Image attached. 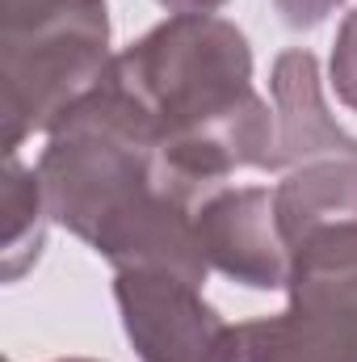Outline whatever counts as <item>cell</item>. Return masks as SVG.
<instances>
[{
	"label": "cell",
	"mask_w": 357,
	"mask_h": 362,
	"mask_svg": "<svg viewBox=\"0 0 357 362\" xmlns=\"http://www.w3.org/2000/svg\"><path fill=\"white\" fill-rule=\"evenodd\" d=\"M34 173L51 223L80 236L114 270H169L206 286L198 206L173 185L156 127L118 85L114 64L51 122Z\"/></svg>",
	"instance_id": "obj_1"
},
{
	"label": "cell",
	"mask_w": 357,
	"mask_h": 362,
	"mask_svg": "<svg viewBox=\"0 0 357 362\" xmlns=\"http://www.w3.org/2000/svg\"><path fill=\"white\" fill-rule=\"evenodd\" d=\"M114 76L147 110L164 169L193 206L240 169H265L273 105L253 89V47L236 21L173 13L114 55Z\"/></svg>",
	"instance_id": "obj_2"
},
{
	"label": "cell",
	"mask_w": 357,
	"mask_h": 362,
	"mask_svg": "<svg viewBox=\"0 0 357 362\" xmlns=\"http://www.w3.org/2000/svg\"><path fill=\"white\" fill-rule=\"evenodd\" d=\"M286 312L231 329L227 362H357V228L290 249Z\"/></svg>",
	"instance_id": "obj_3"
},
{
	"label": "cell",
	"mask_w": 357,
	"mask_h": 362,
	"mask_svg": "<svg viewBox=\"0 0 357 362\" xmlns=\"http://www.w3.org/2000/svg\"><path fill=\"white\" fill-rule=\"evenodd\" d=\"M109 30H59L38 38H4L0 42V148L17 156V148L34 131H51V122L97 89L109 72Z\"/></svg>",
	"instance_id": "obj_4"
},
{
	"label": "cell",
	"mask_w": 357,
	"mask_h": 362,
	"mask_svg": "<svg viewBox=\"0 0 357 362\" xmlns=\"http://www.w3.org/2000/svg\"><path fill=\"white\" fill-rule=\"evenodd\" d=\"M114 299L139 362H227L231 329L202 286L169 270H114Z\"/></svg>",
	"instance_id": "obj_5"
},
{
	"label": "cell",
	"mask_w": 357,
	"mask_h": 362,
	"mask_svg": "<svg viewBox=\"0 0 357 362\" xmlns=\"http://www.w3.org/2000/svg\"><path fill=\"white\" fill-rule=\"evenodd\" d=\"M198 240L206 266L253 291H286L290 249L277 223L273 189L223 185L198 206Z\"/></svg>",
	"instance_id": "obj_6"
},
{
	"label": "cell",
	"mask_w": 357,
	"mask_h": 362,
	"mask_svg": "<svg viewBox=\"0 0 357 362\" xmlns=\"http://www.w3.org/2000/svg\"><path fill=\"white\" fill-rule=\"evenodd\" d=\"M273 148L265 156V173H290L307 160L353 156L357 135H349L324 105L320 64L311 51H282L273 59Z\"/></svg>",
	"instance_id": "obj_7"
},
{
	"label": "cell",
	"mask_w": 357,
	"mask_h": 362,
	"mask_svg": "<svg viewBox=\"0 0 357 362\" xmlns=\"http://www.w3.org/2000/svg\"><path fill=\"white\" fill-rule=\"evenodd\" d=\"M273 206L286 249L332 228H357V160L324 156L290 169L273 185Z\"/></svg>",
	"instance_id": "obj_8"
},
{
	"label": "cell",
	"mask_w": 357,
	"mask_h": 362,
	"mask_svg": "<svg viewBox=\"0 0 357 362\" xmlns=\"http://www.w3.org/2000/svg\"><path fill=\"white\" fill-rule=\"evenodd\" d=\"M0 211H4V240H0V257H4V282H17L42 253L47 240V198L38 173L25 169L17 156H4V181H0Z\"/></svg>",
	"instance_id": "obj_9"
},
{
	"label": "cell",
	"mask_w": 357,
	"mask_h": 362,
	"mask_svg": "<svg viewBox=\"0 0 357 362\" xmlns=\"http://www.w3.org/2000/svg\"><path fill=\"white\" fill-rule=\"evenodd\" d=\"M4 38H38L59 30H109L105 0H0Z\"/></svg>",
	"instance_id": "obj_10"
},
{
	"label": "cell",
	"mask_w": 357,
	"mask_h": 362,
	"mask_svg": "<svg viewBox=\"0 0 357 362\" xmlns=\"http://www.w3.org/2000/svg\"><path fill=\"white\" fill-rule=\"evenodd\" d=\"M328 72H332V89H337V97L357 114V8L345 13V21H341V30H337Z\"/></svg>",
	"instance_id": "obj_11"
},
{
	"label": "cell",
	"mask_w": 357,
	"mask_h": 362,
	"mask_svg": "<svg viewBox=\"0 0 357 362\" xmlns=\"http://www.w3.org/2000/svg\"><path fill=\"white\" fill-rule=\"evenodd\" d=\"M277 4V13H282V21L290 25V30H315V25H324L345 0H273Z\"/></svg>",
	"instance_id": "obj_12"
},
{
	"label": "cell",
	"mask_w": 357,
	"mask_h": 362,
	"mask_svg": "<svg viewBox=\"0 0 357 362\" xmlns=\"http://www.w3.org/2000/svg\"><path fill=\"white\" fill-rule=\"evenodd\" d=\"M156 4H164L169 13H214L227 0H156Z\"/></svg>",
	"instance_id": "obj_13"
},
{
	"label": "cell",
	"mask_w": 357,
	"mask_h": 362,
	"mask_svg": "<svg viewBox=\"0 0 357 362\" xmlns=\"http://www.w3.org/2000/svg\"><path fill=\"white\" fill-rule=\"evenodd\" d=\"M55 362H97V358H55Z\"/></svg>",
	"instance_id": "obj_14"
}]
</instances>
